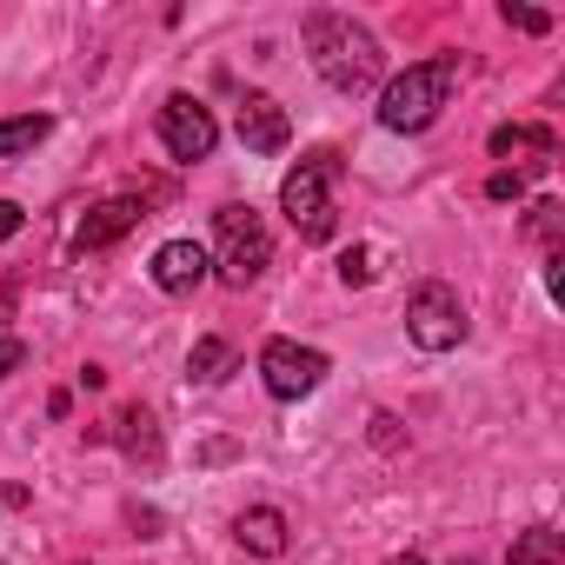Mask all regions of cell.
<instances>
[{"label": "cell", "instance_id": "ba28073f", "mask_svg": "<svg viewBox=\"0 0 565 565\" xmlns=\"http://www.w3.org/2000/svg\"><path fill=\"white\" fill-rule=\"evenodd\" d=\"M239 140H246V153H287V140H294L287 107L273 94H246L239 100Z\"/></svg>", "mask_w": 565, "mask_h": 565}, {"label": "cell", "instance_id": "9c48e42d", "mask_svg": "<svg viewBox=\"0 0 565 565\" xmlns=\"http://www.w3.org/2000/svg\"><path fill=\"white\" fill-rule=\"evenodd\" d=\"M147 220V206L140 200H100L81 226H74V253H100V246H114L120 233H134Z\"/></svg>", "mask_w": 565, "mask_h": 565}, {"label": "cell", "instance_id": "7a4b0ae2", "mask_svg": "<svg viewBox=\"0 0 565 565\" xmlns=\"http://www.w3.org/2000/svg\"><path fill=\"white\" fill-rule=\"evenodd\" d=\"M452 87H459V54H439V61L406 67V74L380 94V127H393V134H419V127H433L439 107L452 100Z\"/></svg>", "mask_w": 565, "mask_h": 565}, {"label": "cell", "instance_id": "30bf717a", "mask_svg": "<svg viewBox=\"0 0 565 565\" xmlns=\"http://www.w3.org/2000/svg\"><path fill=\"white\" fill-rule=\"evenodd\" d=\"M200 279H206V246L167 239V246L153 253V287H160V294H193Z\"/></svg>", "mask_w": 565, "mask_h": 565}, {"label": "cell", "instance_id": "d6986e66", "mask_svg": "<svg viewBox=\"0 0 565 565\" xmlns=\"http://www.w3.org/2000/svg\"><path fill=\"white\" fill-rule=\"evenodd\" d=\"M21 366H28V347H21V340H0V380L21 373Z\"/></svg>", "mask_w": 565, "mask_h": 565}, {"label": "cell", "instance_id": "5bb4252c", "mask_svg": "<svg viewBox=\"0 0 565 565\" xmlns=\"http://www.w3.org/2000/svg\"><path fill=\"white\" fill-rule=\"evenodd\" d=\"M226 366H233V347H226V340H200V347H193V360H186V373H193L200 386H220V380H226Z\"/></svg>", "mask_w": 565, "mask_h": 565}, {"label": "cell", "instance_id": "277c9868", "mask_svg": "<svg viewBox=\"0 0 565 565\" xmlns=\"http://www.w3.org/2000/svg\"><path fill=\"white\" fill-rule=\"evenodd\" d=\"M213 259L206 266H220V279L226 287H253V279L266 273V259H273V233H266V220L253 213V206H220L213 213Z\"/></svg>", "mask_w": 565, "mask_h": 565}, {"label": "cell", "instance_id": "5b68a950", "mask_svg": "<svg viewBox=\"0 0 565 565\" xmlns=\"http://www.w3.org/2000/svg\"><path fill=\"white\" fill-rule=\"evenodd\" d=\"M406 333H413V347H426V353H452V347L466 340V307H459V294L446 287V279L413 287V300H406Z\"/></svg>", "mask_w": 565, "mask_h": 565}, {"label": "cell", "instance_id": "2e32d148", "mask_svg": "<svg viewBox=\"0 0 565 565\" xmlns=\"http://www.w3.org/2000/svg\"><path fill=\"white\" fill-rule=\"evenodd\" d=\"M340 279H347V287H373V279H380L373 246H347V253H340Z\"/></svg>", "mask_w": 565, "mask_h": 565}, {"label": "cell", "instance_id": "52a82bcc", "mask_svg": "<svg viewBox=\"0 0 565 565\" xmlns=\"http://www.w3.org/2000/svg\"><path fill=\"white\" fill-rule=\"evenodd\" d=\"M160 147L193 167V160H206V153L220 147V120H213L193 94H173V100L160 107Z\"/></svg>", "mask_w": 565, "mask_h": 565}, {"label": "cell", "instance_id": "4fadbf2b", "mask_svg": "<svg viewBox=\"0 0 565 565\" xmlns=\"http://www.w3.org/2000/svg\"><path fill=\"white\" fill-rule=\"evenodd\" d=\"M47 134H54V114H14V120H0V160L41 147Z\"/></svg>", "mask_w": 565, "mask_h": 565}, {"label": "cell", "instance_id": "e0dca14e", "mask_svg": "<svg viewBox=\"0 0 565 565\" xmlns=\"http://www.w3.org/2000/svg\"><path fill=\"white\" fill-rule=\"evenodd\" d=\"M486 193H492V200H519V193H525V173H519V167H512V173H492Z\"/></svg>", "mask_w": 565, "mask_h": 565}, {"label": "cell", "instance_id": "6da1fadb", "mask_svg": "<svg viewBox=\"0 0 565 565\" xmlns=\"http://www.w3.org/2000/svg\"><path fill=\"white\" fill-rule=\"evenodd\" d=\"M307 54L333 94H366L380 81V41L353 14H313L307 21Z\"/></svg>", "mask_w": 565, "mask_h": 565}, {"label": "cell", "instance_id": "7c38bea8", "mask_svg": "<svg viewBox=\"0 0 565 565\" xmlns=\"http://www.w3.org/2000/svg\"><path fill=\"white\" fill-rule=\"evenodd\" d=\"M492 153L499 160H532V167H552L558 140L545 127H492Z\"/></svg>", "mask_w": 565, "mask_h": 565}, {"label": "cell", "instance_id": "3957f363", "mask_svg": "<svg viewBox=\"0 0 565 565\" xmlns=\"http://www.w3.org/2000/svg\"><path fill=\"white\" fill-rule=\"evenodd\" d=\"M333 180H340V153H307L287 180H279V206H287V220H294V233L307 239V246H320V239H333Z\"/></svg>", "mask_w": 565, "mask_h": 565}, {"label": "cell", "instance_id": "8fae6325", "mask_svg": "<svg viewBox=\"0 0 565 565\" xmlns=\"http://www.w3.org/2000/svg\"><path fill=\"white\" fill-rule=\"evenodd\" d=\"M233 532H239V545L253 558H279V552H287V512H273V505H246L233 519Z\"/></svg>", "mask_w": 565, "mask_h": 565}, {"label": "cell", "instance_id": "8992f818", "mask_svg": "<svg viewBox=\"0 0 565 565\" xmlns=\"http://www.w3.org/2000/svg\"><path fill=\"white\" fill-rule=\"evenodd\" d=\"M259 380H266L273 399H307V393L327 380V353H320V347H300V340H266Z\"/></svg>", "mask_w": 565, "mask_h": 565}, {"label": "cell", "instance_id": "9a60e30c", "mask_svg": "<svg viewBox=\"0 0 565 565\" xmlns=\"http://www.w3.org/2000/svg\"><path fill=\"white\" fill-rule=\"evenodd\" d=\"M558 552H565V539H558L552 525H539V532H525V539L512 545V565H552Z\"/></svg>", "mask_w": 565, "mask_h": 565}, {"label": "cell", "instance_id": "44dd1931", "mask_svg": "<svg viewBox=\"0 0 565 565\" xmlns=\"http://www.w3.org/2000/svg\"><path fill=\"white\" fill-rule=\"evenodd\" d=\"M0 313H8V294H0Z\"/></svg>", "mask_w": 565, "mask_h": 565}, {"label": "cell", "instance_id": "ffe728a7", "mask_svg": "<svg viewBox=\"0 0 565 565\" xmlns=\"http://www.w3.org/2000/svg\"><path fill=\"white\" fill-rule=\"evenodd\" d=\"M21 226H28V213H21V206H14V200H0V239H14V233H21Z\"/></svg>", "mask_w": 565, "mask_h": 565}, {"label": "cell", "instance_id": "ac0fdd59", "mask_svg": "<svg viewBox=\"0 0 565 565\" xmlns=\"http://www.w3.org/2000/svg\"><path fill=\"white\" fill-rule=\"evenodd\" d=\"M505 21H512V28H525V34H545V28H552L539 8H505Z\"/></svg>", "mask_w": 565, "mask_h": 565}]
</instances>
